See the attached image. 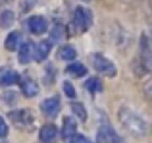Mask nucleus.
Masks as SVG:
<instances>
[{
    "label": "nucleus",
    "mask_w": 152,
    "mask_h": 143,
    "mask_svg": "<svg viewBox=\"0 0 152 143\" xmlns=\"http://www.w3.org/2000/svg\"><path fill=\"white\" fill-rule=\"evenodd\" d=\"M119 122L125 126L127 132H131L133 136H139V137H145L148 133V124L139 116L135 110H131L129 106H121L119 108Z\"/></svg>",
    "instance_id": "obj_1"
},
{
    "label": "nucleus",
    "mask_w": 152,
    "mask_h": 143,
    "mask_svg": "<svg viewBox=\"0 0 152 143\" xmlns=\"http://www.w3.org/2000/svg\"><path fill=\"white\" fill-rule=\"evenodd\" d=\"M91 23H93V14H91V10H87V8H83V6L75 8V12H73L75 31H77V33H83V31H87L91 27Z\"/></svg>",
    "instance_id": "obj_2"
},
{
    "label": "nucleus",
    "mask_w": 152,
    "mask_h": 143,
    "mask_svg": "<svg viewBox=\"0 0 152 143\" xmlns=\"http://www.w3.org/2000/svg\"><path fill=\"white\" fill-rule=\"evenodd\" d=\"M91 62H93V68L94 70L100 72V74H104V75H108V77H115V74H118L115 66L112 64L106 56H102V54H98V52L91 54Z\"/></svg>",
    "instance_id": "obj_3"
},
{
    "label": "nucleus",
    "mask_w": 152,
    "mask_h": 143,
    "mask_svg": "<svg viewBox=\"0 0 152 143\" xmlns=\"http://www.w3.org/2000/svg\"><path fill=\"white\" fill-rule=\"evenodd\" d=\"M98 139L100 143H123V139L114 132V128L110 126V122L106 118L100 120V133H98Z\"/></svg>",
    "instance_id": "obj_4"
},
{
    "label": "nucleus",
    "mask_w": 152,
    "mask_h": 143,
    "mask_svg": "<svg viewBox=\"0 0 152 143\" xmlns=\"http://www.w3.org/2000/svg\"><path fill=\"white\" fill-rule=\"evenodd\" d=\"M10 118H12V122H14L15 126H19V128H29V126L35 122V116H33V112H31L29 108L12 110Z\"/></svg>",
    "instance_id": "obj_5"
},
{
    "label": "nucleus",
    "mask_w": 152,
    "mask_h": 143,
    "mask_svg": "<svg viewBox=\"0 0 152 143\" xmlns=\"http://www.w3.org/2000/svg\"><path fill=\"white\" fill-rule=\"evenodd\" d=\"M27 29L35 35H42L48 29V23H46V19L42 18V15H31V18L27 19Z\"/></svg>",
    "instance_id": "obj_6"
},
{
    "label": "nucleus",
    "mask_w": 152,
    "mask_h": 143,
    "mask_svg": "<svg viewBox=\"0 0 152 143\" xmlns=\"http://www.w3.org/2000/svg\"><path fill=\"white\" fill-rule=\"evenodd\" d=\"M60 106H62L60 99H58V97H52V99H46V101L41 105V110H42V112H45L48 118H54L56 114L60 112Z\"/></svg>",
    "instance_id": "obj_7"
},
{
    "label": "nucleus",
    "mask_w": 152,
    "mask_h": 143,
    "mask_svg": "<svg viewBox=\"0 0 152 143\" xmlns=\"http://www.w3.org/2000/svg\"><path fill=\"white\" fill-rule=\"evenodd\" d=\"M60 137V130L54 124H46L41 128V141L42 143H54Z\"/></svg>",
    "instance_id": "obj_8"
},
{
    "label": "nucleus",
    "mask_w": 152,
    "mask_h": 143,
    "mask_svg": "<svg viewBox=\"0 0 152 143\" xmlns=\"http://www.w3.org/2000/svg\"><path fill=\"white\" fill-rule=\"evenodd\" d=\"M19 81H21V91H23L25 97L33 99V97H37V95H39V85L35 83V79L23 77V79H19Z\"/></svg>",
    "instance_id": "obj_9"
},
{
    "label": "nucleus",
    "mask_w": 152,
    "mask_h": 143,
    "mask_svg": "<svg viewBox=\"0 0 152 143\" xmlns=\"http://www.w3.org/2000/svg\"><path fill=\"white\" fill-rule=\"evenodd\" d=\"M33 52H35L33 43H21V49H19V62H21V64H29V62L33 60Z\"/></svg>",
    "instance_id": "obj_10"
},
{
    "label": "nucleus",
    "mask_w": 152,
    "mask_h": 143,
    "mask_svg": "<svg viewBox=\"0 0 152 143\" xmlns=\"http://www.w3.org/2000/svg\"><path fill=\"white\" fill-rule=\"evenodd\" d=\"M19 81V74L14 70H0V85H14Z\"/></svg>",
    "instance_id": "obj_11"
},
{
    "label": "nucleus",
    "mask_w": 152,
    "mask_h": 143,
    "mask_svg": "<svg viewBox=\"0 0 152 143\" xmlns=\"http://www.w3.org/2000/svg\"><path fill=\"white\" fill-rule=\"evenodd\" d=\"M48 52H50V41H42V43H39V45H35L33 58L39 60V62H42V60H46Z\"/></svg>",
    "instance_id": "obj_12"
},
{
    "label": "nucleus",
    "mask_w": 152,
    "mask_h": 143,
    "mask_svg": "<svg viewBox=\"0 0 152 143\" xmlns=\"http://www.w3.org/2000/svg\"><path fill=\"white\" fill-rule=\"evenodd\" d=\"M77 133V124H75L73 118H64V128H62V136L66 139H71V137Z\"/></svg>",
    "instance_id": "obj_13"
},
{
    "label": "nucleus",
    "mask_w": 152,
    "mask_h": 143,
    "mask_svg": "<svg viewBox=\"0 0 152 143\" xmlns=\"http://www.w3.org/2000/svg\"><path fill=\"white\" fill-rule=\"evenodd\" d=\"M4 46H6L8 50L19 49V46H21V33H19V31L10 33V35H8V39H6V43H4Z\"/></svg>",
    "instance_id": "obj_14"
},
{
    "label": "nucleus",
    "mask_w": 152,
    "mask_h": 143,
    "mask_svg": "<svg viewBox=\"0 0 152 143\" xmlns=\"http://www.w3.org/2000/svg\"><path fill=\"white\" fill-rule=\"evenodd\" d=\"M66 72L69 75H75V77H83V75L87 74V68L83 64H79V62H75V64H69V66H67Z\"/></svg>",
    "instance_id": "obj_15"
},
{
    "label": "nucleus",
    "mask_w": 152,
    "mask_h": 143,
    "mask_svg": "<svg viewBox=\"0 0 152 143\" xmlns=\"http://www.w3.org/2000/svg\"><path fill=\"white\" fill-rule=\"evenodd\" d=\"M58 56L62 58V60H75L77 50H75L73 46H62V49L58 50Z\"/></svg>",
    "instance_id": "obj_16"
},
{
    "label": "nucleus",
    "mask_w": 152,
    "mask_h": 143,
    "mask_svg": "<svg viewBox=\"0 0 152 143\" xmlns=\"http://www.w3.org/2000/svg\"><path fill=\"white\" fill-rule=\"evenodd\" d=\"M141 50H142V60H145V68L148 70V66H150V50H148V39H146V35H142Z\"/></svg>",
    "instance_id": "obj_17"
},
{
    "label": "nucleus",
    "mask_w": 152,
    "mask_h": 143,
    "mask_svg": "<svg viewBox=\"0 0 152 143\" xmlns=\"http://www.w3.org/2000/svg\"><path fill=\"white\" fill-rule=\"evenodd\" d=\"M85 87H87L89 93H100V91H102V81L96 79V77H91V79H87Z\"/></svg>",
    "instance_id": "obj_18"
},
{
    "label": "nucleus",
    "mask_w": 152,
    "mask_h": 143,
    "mask_svg": "<svg viewBox=\"0 0 152 143\" xmlns=\"http://www.w3.org/2000/svg\"><path fill=\"white\" fill-rule=\"evenodd\" d=\"M14 12H10V10H6V12H2V15H0V25L2 27H10L12 23H14Z\"/></svg>",
    "instance_id": "obj_19"
},
{
    "label": "nucleus",
    "mask_w": 152,
    "mask_h": 143,
    "mask_svg": "<svg viewBox=\"0 0 152 143\" xmlns=\"http://www.w3.org/2000/svg\"><path fill=\"white\" fill-rule=\"evenodd\" d=\"M71 108H73L75 114H77V118H81V120H87V110H85V106H83L81 102L75 101L73 105H71Z\"/></svg>",
    "instance_id": "obj_20"
},
{
    "label": "nucleus",
    "mask_w": 152,
    "mask_h": 143,
    "mask_svg": "<svg viewBox=\"0 0 152 143\" xmlns=\"http://www.w3.org/2000/svg\"><path fill=\"white\" fill-rule=\"evenodd\" d=\"M64 93H66L69 99H75V89H73V85H71L69 81H64Z\"/></svg>",
    "instance_id": "obj_21"
},
{
    "label": "nucleus",
    "mask_w": 152,
    "mask_h": 143,
    "mask_svg": "<svg viewBox=\"0 0 152 143\" xmlns=\"http://www.w3.org/2000/svg\"><path fill=\"white\" fill-rule=\"evenodd\" d=\"M69 143H93L89 139V137H85V136H81V133H75L73 137L69 139Z\"/></svg>",
    "instance_id": "obj_22"
},
{
    "label": "nucleus",
    "mask_w": 152,
    "mask_h": 143,
    "mask_svg": "<svg viewBox=\"0 0 152 143\" xmlns=\"http://www.w3.org/2000/svg\"><path fill=\"white\" fill-rule=\"evenodd\" d=\"M58 37H60V39L64 37V29H62V25H56V27H54V31H52V39H50V41H58Z\"/></svg>",
    "instance_id": "obj_23"
},
{
    "label": "nucleus",
    "mask_w": 152,
    "mask_h": 143,
    "mask_svg": "<svg viewBox=\"0 0 152 143\" xmlns=\"http://www.w3.org/2000/svg\"><path fill=\"white\" fill-rule=\"evenodd\" d=\"M6 136H8V126H6V120L0 116V139L6 137Z\"/></svg>",
    "instance_id": "obj_24"
}]
</instances>
